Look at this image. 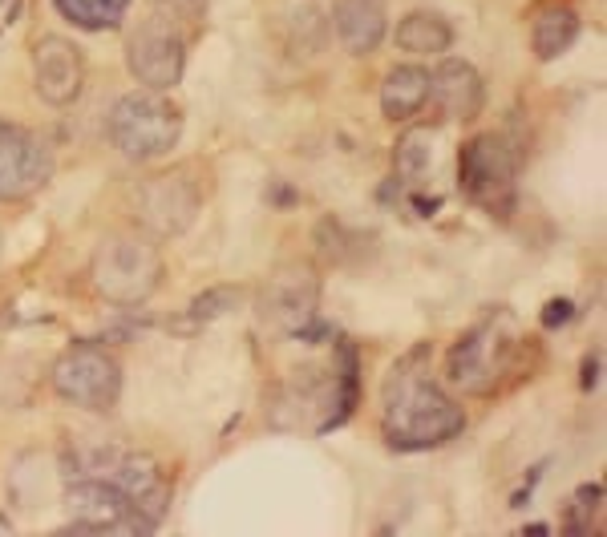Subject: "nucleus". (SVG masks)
<instances>
[{
	"label": "nucleus",
	"mask_w": 607,
	"mask_h": 537,
	"mask_svg": "<svg viewBox=\"0 0 607 537\" xmlns=\"http://www.w3.org/2000/svg\"><path fill=\"white\" fill-rule=\"evenodd\" d=\"M426 348H418L409 360L389 372L385 396H381V432L393 449L421 452L454 441L465 429V413L454 396H446L426 372H421Z\"/></svg>",
	"instance_id": "f257e3e1"
},
{
	"label": "nucleus",
	"mask_w": 607,
	"mask_h": 537,
	"mask_svg": "<svg viewBox=\"0 0 607 537\" xmlns=\"http://www.w3.org/2000/svg\"><path fill=\"white\" fill-rule=\"evenodd\" d=\"M32 86H37L41 102L65 109L81 97L86 89V57L73 41L65 37H41L32 45Z\"/></svg>",
	"instance_id": "ddd939ff"
},
{
	"label": "nucleus",
	"mask_w": 607,
	"mask_h": 537,
	"mask_svg": "<svg viewBox=\"0 0 607 537\" xmlns=\"http://www.w3.org/2000/svg\"><path fill=\"white\" fill-rule=\"evenodd\" d=\"M429 102L437 105V114L450 117V122H474L482 114L486 102V86H482L478 69L470 61H450L437 65V73L429 77Z\"/></svg>",
	"instance_id": "4468645a"
},
{
	"label": "nucleus",
	"mask_w": 607,
	"mask_h": 537,
	"mask_svg": "<svg viewBox=\"0 0 607 537\" xmlns=\"http://www.w3.org/2000/svg\"><path fill=\"white\" fill-rule=\"evenodd\" d=\"M429 102V69L421 65H397L381 81V109L389 122H409Z\"/></svg>",
	"instance_id": "dca6fc26"
},
{
	"label": "nucleus",
	"mask_w": 607,
	"mask_h": 537,
	"mask_svg": "<svg viewBox=\"0 0 607 537\" xmlns=\"http://www.w3.org/2000/svg\"><path fill=\"white\" fill-rule=\"evenodd\" d=\"M53 178V150L41 133L0 117V203H21Z\"/></svg>",
	"instance_id": "9b49d317"
},
{
	"label": "nucleus",
	"mask_w": 607,
	"mask_h": 537,
	"mask_svg": "<svg viewBox=\"0 0 607 537\" xmlns=\"http://www.w3.org/2000/svg\"><path fill=\"white\" fill-rule=\"evenodd\" d=\"M198 206H203V190L190 182V170L158 174L151 178L134 198V218L146 234L154 239H179L195 226Z\"/></svg>",
	"instance_id": "9d476101"
},
{
	"label": "nucleus",
	"mask_w": 607,
	"mask_h": 537,
	"mask_svg": "<svg viewBox=\"0 0 607 537\" xmlns=\"http://www.w3.org/2000/svg\"><path fill=\"white\" fill-rule=\"evenodd\" d=\"M53 392L73 408H86V413H110L122 396V368L118 360L106 348H69L49 372Z\"/></svg>",
	"instance_id": "423d86ee"
},
{
	"label": "nucleus",
	"mask_w": 607,
	"mask_h": 537,
	"mask_svg": "<svg viewBox=\"0 0 607 537\" xmlns=\"http://www.w3.org/2000/svg\"><path fill=\"white\" fill-rule=\"evenodd\" d=\"M288 29H292V49H300L304 57H312L304 32H312V41H320V45H324V16L316 13V8H308V5L292 8V13H288Z\"/></svg>",
	"instance_id": "5701e85b"
},
{
	"label": "nucleus",
	"mask_w": 607,
	"mask_h": 537,
	"mask_svg": "<svg viewBox=\"0 0 607 537\" xmlns=\"http://www.w3.org/2000/svg\"><path fill=\"white\" fill-rule=\"evenodd\" d=\"M522 158L510 150L502 133H478L474 141L462 146V190L486 211L506 214L514 203V174H519Z\"/></svg>",
	"instance_id": "0eeeda50"
},
{
	"label": "nucleus",
	"mask_w": 607,
	"mask_h": 537,
	"mask_svg": "<svg viewBox=\"0 0 607 537\" xmlns=\"http://www.w3.org/2000/svg\"><path fill=\"white\" fill-rule=\"evenodd\" d=\"M571 320V299H551L547 304V312H543V323L547 327H559V323H567Z\"/></svg>",
	"instance_id": "b1692460"
},
{
	"label": "nucleus",
	"mask_w": 607,
	"mask_h": 537,
	"mask_svg": "<svg viewBox=\"0 0 607 537\" xmlns=\"http://www.w3.org/2000/svg\"><path fill=\"white\" fill-rule=\"evenodd\" d=\"M69 477H102V481L118 485L126 497L158 525L170 505V481L158 469L154 457L138 449H122V444H94V449L73 452V473Z\"/></svg>",
	"instance_id": "20e7f679"
},
{
	"label": "nucleus",
	"mask_w": 607,
	"mask_h": 537,
	"mask_svg": "<svg viewBox=\"0 0 607 537\" xmlns=\"http://www.w3.org/2000/svg\"><path fill=\"white\" fill-rule=\"evenodd\" d=\"M182 114L162 89H134L110 109V141L126 162H154L179 146Z\"/></svg>",
	"instance_id": "7ed1b4c3"
},
{
	"label": "nucleus",
	"mask_w": 607,
	"mask_h": 537,
	"mask_svg": "<svg viewBox=\"0 0 607 537\" xmlns=\"http://www.w3.org/2000/svg\"><path fill=\"white\" fill-rule=\"evenodd\" d=\"M600 514H603V489L600 485H584L575 489V497L567 501V530L571 533H592L600 525Z\"/></svg>",
	"instance_id": "412c9836"
},
{
	"label": "nucleus",
	"mask_w": 607,
	"mask_h": 537,
	"mask_svg": "<svg viewBox=\"0 0 607 537\" xmlns=\"http://www.w3.org/2000/svg\"><path fill=\"white\" fill-rule=\"evenodd\" d=\"M239 299H244V291H239V287H211V291H203V296L190 304V320H195V323L219 320V315L235 312Z\"/></svg>",
	"instance_id": "4be33fe9"
},
{
	"label": "nucleus",
	"mask_w": 607,
	"mask_h": 537,
	"mask_svg": "<svg viewBox=\"0 0 607 537\" xmlns=\"http://www.w3.org/2000/svg\"><path fill=\"white\" fill-rule=\"evenodd\" d=\"M579 37V13L567 5H543L530 21V45H535L538 61H555L559 53H567L571 41Z\"/></svg>",
	"instance_id": "f3484780"
},
{
	"label": "nucleus",
	"mask_w": 607,
	"mask_h": 537,
	"mask_svg": "<svg viewBox=\"0 0 607 537\" xmlns=\"http://www.w3.org/2000/svg\"><path fill=\"white\" fill-rule=\"evenodd\" d=\"M397 174H401L405 182H421L426 174H434V162H437V130H429V125H413V130H405L401 138H397Z\"/></svg>",
	"instance_id": "6ab92c4d"
},
{
	"label": "nucleus",
	"mask_w": 607,
	"mask_h": 537,
	"mask_svg": "<svg viewBox=\"0 0 607 537\" xmlns=\"http://www.w3.org/2000/svg\"><path fill=\"white\" fill-rule=\"evenodd\" d=\"M97 296H106L118 307H138L162 283V250L143 231H114L97 242L94 263H89Z\"/></svg>",
	"instance_id": "f03ea898"
},
{
	"label": "nucleus",
	"mask_w": 607,
	"mask_h": 537,
	"mask_svg": "<svg viewBox=\"0 0 607 537\" xmlns=\"http://www.w3.org/2000/svg\"><path fill=\"white\" fill-rule=\"evenodd\" d=\"M595 372H600V360H587V376H584V388L595 384Z\"/></svg>",
	"instance_id": "393cba45"
},
{
	"label": "nucleus",
	"mask_w": 607,
	"mask_h": 537,
	"mask_svg": "<svg viewBox=\"0 0 607 537\" xmlns=\"http://www.w3.org/2000/svg\"><path fill=\"white\" fill-rule=\"evenodd\" d=\"M510 356H514V343H506L502 327H498V323H482V327L465 332L462 340L454 343L446 372H450L454 388L486 396V392H494L498 376L510 368Z\"/></svg>",
	"instance_id": "f8f14e48"
},
{
	"label": "nucleus",
	"mask_w": 607,
	"mask_h": 537,
	"mask_svg": "<svg viewBox=\"0 0 607 537\" xmlns=\"http://www.w3.org/2000/svg\"><path fill=\"white\" fill-rule=\"evenodd\" d=\"M454 45V29L437 13H409L397 24V49L413 57H437Z\"/></svg>",
	"instance_id": "a211bd4d"
},
{
	"label": "nucleus",
	"mask_w": 607,
	"mask_h": 537,
	"mask_svg": "<svg viewBox=\"0 0 607 537\" xmlns=\"http://www.w3.org/2000/svg\"><path fill=\"white\" fill-rule=\"evenodd\" d=\"M332 21H336V37L340 45L353 57H369L381 49L385 41V5L381 0H336L332 8Z\"/></svg>",
	"instance_id": "2eb2a0df"
},
{
	"label": "nucleus",
	"mask_w": 607,
	"mask_h": 537,
	"mask_svg": "<svg viewBox=\"0 0 607 537\" xmlns=\"http://www.w3.org/2000/svg\"><path fill=\"white\" fill-rule=\"evenodd\" d=\"M13 533V525H8V517H0V537H8Z\"/></svg>",
	"instance_id": "a878e982"
},
{
	"label": "nucleus",
	"mask_w": 607,
	"mask_h": 537,
	"mask_svg": "<svg viewBox=\"0 0 607 537\" xmlns=\"http://www.w3.org/2000/svg\"><path fill=\"white\" fill-rule=\"evenodd\" d=\"M126 65L146 89H174L187 69V32L182 8L174 0H158L154 13L130 37Z\"/></svg>",
	"instance_id": "39448f33"
},
{
	"label": "nucleus",
	"mask_w": 607,
	"mask_h": 537,
	"mask_svg": "<svg viewBox=\"0 0 607 537\" xmlns=\"http://www.w3.org/2000/svg\"><path fill=\"white\" fill-rule=\"evenodd\" d=\"M65 509L78 530L89 533H151L154 522L134 505V497L102 477H73L65 493Z\"/></svg>",
	"instance_id": "1a4fd4ad"
},
{
	"label": "nucleus",
	"mask_w": 607,
	"mask_h": 537,
	"mask_svg": "<svg viewBox=\"0 0 607 537\" xmlns=\"http://www.w3.org/2000/svg\"><path fill=\"white\" fill-rule=\"evenodd\" d=\"M57 13L65 16L69 24L86 32H106V29H118L126 21V8L130 0H53Z\"/></svg>",
	"instance_id": "aec40b11"
},
{
	"label": "nucleus",
	"mask_w": 607,
	"mask_h": 537,
	"mask_svg": "<svg viewBox=\"0 0 607 537\" xmlns=\"http://www.w3.org/2000/svg\"><path fill=\"white\" fill-rule=\"evenodd\" d=\"M316 307H320V279H316L312 263L292 259V263H280L268 275L260 296V315L271 327L288 335H312L320 327Z\"/></svg>",
	"instance_id": "6e6552de"
},
{
	"label": "nucleus",
	"mask_w": 607,
	"mask_h": 537,
	"mask_svg": "<svg viewBox=\"0 0 607 537\" xmlns=\"http://www.w3.org/2000/svg\"><path fill=\"white\" fill-rule=\"evenodd\" d=\"M0 5H5V0H0Z\"/></svg>",
	"instance_id": "bb28decb"
}]
</instances>
